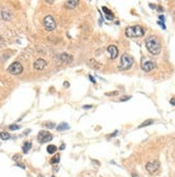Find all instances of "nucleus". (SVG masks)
Wrapping results in <instances>:
<instances>
[{
  "label": "nucleus",
  "instance_id": "32",
  "mask_svg": "<svg viewBox=\"0 0 175 177\" xmlns=\"http://www.w3.org/2000/svg\"><path fill=\"white\" fill-rule=\"evenodd\" d=\"M116 134H117V131H115V132H114L113 134H111V135H110V136L112 137V136H114V135H116Z\"/></svg>",
  "mask_w": 175,
  "mask_h": 177
},
{
  "label": "nucleus",
  "instance_id": "1",
  "mask_svg": "<svg viewBox=\"0 0 175 177\" xmlns=\"http://www.w3.org/2000/svg\"><path fill=\"white\" fill-rule=\"evenodd\" d=\"M145 46L148 51L149 53L154 55V56H157L161 52V44H160V41L158 40V38L156 37H149L145 41Z\"/></svg>",
  "mask_w": 175,
  "mask_h": 177
},
{
  "label": "nucleus",
  "instance_id": "2",
  "mask_svg": "<svg viewBox=\"0 0 175 177\" xmlns=\"http://www.w3.org/2000/svg\"><path fill=\"white\" fill-rule=\"evenodd\" d=\"M125 33H126L128 38H141V37L144 35L145 30L142 26L136 25V26L127 27L126 30H125Z\"/></svg>",
  "mask_w": 175,
  "mask_h": 177
},
{
  "label": "nucleus",
  "instance_id": "28",
  "mask_svg": "<svg viewBox=\"0 0 175 177\" xmlns=\"http://www.w3.org/2000/svg\"><path fill=\"white\" fill-rule=\"evenodd\" d=\"M159 19L164 22V19H166V18H164V16H163V15H160V16H159ZM160 21H159V22H160Z\"/></svg>",
  "mask_w": 175,
  "mask_h": 177
},
{
  "label": "nucleus",
  "instance_id": "7",
  "mask_svg": "<svg viewBox=\"0 0 175 177\" xmlns=\"http://www.w3.org/2000/svg\"><path fill=\"white\" fill-rule=\"evenodd\" d=\"M160 168V163L158 161H153V162H148L146 163V170L149 174H155Z\"/></svg>",
  "mask_w": 175,
  "mask_h": 177
},
{
  "label": "nucleus",
  "instance_id": "33",
  "mask_svg": "<svg viewBox=\"0 0 175 177\" xmlns=\"http://www.w3.org/2000/svg\"><path fill=\"white\" fill-rule=\"evenodd\" d=\"M63 85H65L66 87H69V83H68V82H67V83H65V84H63Z\"/></svg>",
  "mask_w": 175,
  "mask_h": 177
},
{
  "label": "nucleus",
  "instance_id": "22",
  "mask_svg": "<svg viewBox=\"0 0 175 177\" xmlns=\"http://www.w3.org/2000/svg\"><path fill=\"white\" fill-rule=\"evenodd\" d=\"M116 94H118V91H112V92L105 93V96H108V97H112V96H116Z\"/></svg>",
  "mask_w": 175,
  "mask_h": 177
},
{
  "label": "nucleus",
  "instance_id": "17",
  "mask_svg": "<svg viewBox=\"0 0 175 177\" xmlns=\"http://www.w3.org/2000/svg\"><path fill=\"white\" fill-rule=\"evenodd\" d=\"M154 124L153 119H147V120H145L143 124H141L140 126H139V129L144 128V127H147V126H150V124Z\"/></svg>",
  "mask_w": 175,
  "mask_h": 177
},
{
  "label": "nucleus",
  "instance_id": "24",
  "mask_svg": "<svg viewBox=\"0 0 175 177\" xmlns=\"http://www.w3.org/2000/svg\"><path fill=\"white\" fill-rule=\"evenodd\" d=\"M89 80H90V82H92V84H96V80H95V77L92 75H89Z\"/></svg>",
  "mask_w": 175,
  "mask_h": 177
},
{
  "label": "nucleus",
  "instance_id": "29",
  "mask_svg": "<svg viewBox=\"0 0 175 177\" xmlns=\"http://www.w3.org/2000/svg\"><path fill=\"white\" fill-rule=\"evenodd\" d=\"M21 159V156H14L13 157V160H18Z\"/></svg>",
  "mask_w": 175,
  "mask_h": 177
},
{
  "label": "nucleus",
  "instance_id": "36",
  "mask_svg": "<svg viewBox=\"0 0 175 177\" xmlns=\"http://www.w3.org/2000/svg\"><path fill=\"white\" fill-rule=\"evenodd\" d=\"M52 177H55V176H52Z\"/></svg>",
  "mask_w": 175,
  "mask_h": 177
},
{
  "label": "nucleus",
  "instance_id": "6",
  "mask_svg": "<svg viewBox=\"0 0 175 177\" xmlns=\"http://www.w3.org/2000/svg\"><path fill=\"white\" fill-rule=\"evenodd\" d=\"M52 140H53V135L48 132V131L42 130V131H40L39 134H38V141H39L41 144L47 143V142L52 141Z\"/></svg>",
  "mask_w": 175,
  "mask_h": 177
},
{
  "label": "nucleus",
  "instance_id": "23",
  "mask_svg": "<svg viewBox=\"0 0 175 177\" xmlns=\"http://www.w3.org/2000/svg\"><path fill=\"white\" fill-rule=\"evenodd\" d=\"M130 99H131L130 96H128V97H123V98H120V101L124 102V101H127V100H130Z\"/></svg>",
  "mask_w": 175,
  "mask_h": 177
},
{
  "label": "nucleus",
  "instance_id": "11",
  "mask_svg": "<svg viewBox=\"0 0 175 177\" xmlns=\"http://www.w3.org/2000/svg\"><path fill=\"white\" fill-rule=\"evenodd\" d=\"M1 17H2V19H5V21H11L12 13L8 9H2L1 10Z\"/></svg>",
  "mask_w": 175,
  "mask_h": 177
},
{
  "label": "nucleus",
  "instance_id": "19",
  "mask_svg": "<svg viewBox=\"0 0 175 177\" xmlns=\"http://www.w3.org/2000/svg\"><path fill=\"white\" fill-rule=\"evenodd\" d=\"M10 137H11V135H10L8 132H0V138H1V140L8 141Z\"/></svg>",
  "mask_w": 175,
  "mask_h": 177
},
{
  "label": "nucleus",
  "instance_id": "26",
  "mask_svg": "<svg viewBox=\"0 0 175 177\" xmlns=\"http://www.w3.org/2000/svg\"><path fill=\"white\" fill-rule=\"evenodd\" d=\"M44 126H45V127H49V128H53L55 124H44Z\"/></svg>",
  "mask_w": 175,
  "mask_h": 177
},
{
  "label": "nucleus",
  "instance_id": "27",
  "mask_svg": "<svg viewBox=\"0 0 175 177\" xmlns=\"http://www.w3.org/2000/svg\"><path fill=\"white\" fill-rule=\"evenodd\" d=\"M158 24L160 25V26L163 28V29H166V25H164V23H162V22H158Z\"/></svg>",
  "mask_w": 175,
  "mask_h": 177
},
{
  "label": "nucleus",
  "instance_id": "13",
  "mask_svg": "<svg viewBox=\"0 0 175 177\" xmlns=\"http://www.w3.org/2000/svg\"><path fill=\"white\" fill-rule=\"evenodd\" d=\"M31 146H32L31 142H25L24 145H23V152H24V154H27L28 151L30 150Z\"/></svg>",
  "mask_w": 175,
  "mask_h": 177
},
{
  "label": "nucleus",
  "instance_id": "18",
  "mask_svg": "<svg viewBox=\"0 0 175 177\" xmlns=\"http://www.w3.org/2000/svg\"><path fill=\"white\" fill-rule=\"evenodd\" d=\"M46 150H47L48 154H51V155H53V154H55L57 150V147L55 146V145H48L47 148H46Z\"/></svg>",
  "mask_w": 175,
  "mask_h": 177
},
{
  "label": "nucleus",
  "instance_id": "4",
  "mask_svg": "<svg viewBox=\"0 0 175 177\" xmlns=\"http://www.w3.org/2000/svg\"><path fill=\"white\" fill-rule=\"evenodd\" d=\"M43 25L44 28L47 31H52L56 28V22L52 15H46L43 19Z\"/></svg>",
  "mask_w": 175,
  "mask_h": 177
},
{
  "label": "nucleus",
  "instance_id": "14",
  "mask_svg": "<svg viewBox=\"0 0 175 177\" xmlns=\"http://www.w3.org/2000/svg\"><path fill=\"white\" fill-rule=\"evenodd\" d=\"M79 5V1H74V0H71V1H67L66 7L68 9H74L75 5Z\"/></svg>",
  "mask_w": 175,
  "mask_h": 177
},
{
  "label": "nucleus",
  "instance_id": "21",
  "mask_svg": "<svg viewBox=\"0 0 175 177\" xmlns=\"http://www.w3.org/2000/svg\"><path fill=\"white\" fill-rule=\"evenodd\" d=\"M21 128L19 126H17V124H10L9 129L10 130H12V131H15V130H18V129Z\"/></svg>",
  "mask_w": 175,
  "mask_h": 177
},
{
  "label": "nucleus",
  "instance_id": "31",
  "mask_svg": "<svg viewBox=\"0 0 175 177\" xmlns=\"http://www.w3.org/2000/svg\"><path fill=\"white\" fill-rule=\"evenodd\" d=\"M90 107H92V105H85L84 106V108H90Z\"/></svg>",
  "mask_w": 175,
  "mask_h": 177
},
{
  "label": "nucleus",
  "instance_id": "15",
  "mask_svg": "<svg viewBox=\"0 0 175 177\" xmlns=\"http://www.w3.org/2000/svg\"><path fill=\"white\" fill-rule=\"evenodd\" d=\"M60 58H61V60L63 62H71L72 61V56H70L69 54H62L61 56H60Z\"/></svg>",
  "mask_w": 175,
  "mask_h": 177
},
{
  "label": "nucleus",
  "instance_id": "12",
  "mask_svg": "<svg viewBox=\"0 0 175 177\" xmlns=\"http://www.w3.org/2000/svg\"><path fill=\"white\" fill-rule=\"evenodd\" d=\"M102 11L105 13V18L106 19H109V21H112L114 18V14L112 13V11L111 10H109L106 7H102Z\"/></svg>",
  "mask_w": 175,
  "mask_h": 177
},
{
  "label": "nucleus",
  "instance_id": "9",
  "mask_svg": "<svg viewBox=\"0 0 175 177\" xmlns=\"http://www.w3.org/2000/svg\"><path fill=\"white\" fill-rule=\"evenodd\" d=\"M141 68L144 72H150L153 69H155V63L153 61H150V60H145V61L142 62Z\"/></svg>",
  "mask_w": 175,
  "mask_h": 177
},
{
  "label": "nucleus",
  "instance_id": "3",
  "mask_svg": "<svg viewBox=\"0 0 175 177\" xmlns=\"http://www.w3.org/2000/svg\"><path fill=\"white\" fill-rule=\"evenodd\" d=\"M133 65V58H132L131 55L125 53L120 58V62H119L118 69L119 70H128L130 69Z\"/></svg>",
  "mask_w": 175,
  "mask_h": 177
},
{
  "label": "nucleus",
  "instance_id": "5",
  "mask_svg": "<svg viewBox=\"0 0 175 177\" xmlns=\"http://www.w3.org/2000/svg\"><path fill=\"white\" fill-rule=\"evenodd\" d=\"M8 72L12 75H18L23 72V66L21 62L15 61L13 62L12 65H10L9 68H8Z\"/></svg>",
  "mask_w": 175,
  "mask_h": 177
},
{
  "label": "nucleus",
  "instance_id": "8",
  "mask_svg": "<svg viewBox=\"0 0 175 177\" xmlns=\"http://www.w3.org/2000/svg\"><path fill=\"white\" fill-rule=\"evenodd\" d=\"M46 66H47V62L45 61L44 59H42V58H39L33 63V69L35 71H43L46 68Z\"/></svg>",
  "mask_w": 175,
  "mask_h": 177
},
{
  "label": "nucleus",
  "instance_id": "20",
  "mask_svg": "<svg viewBox=\"0 0 175 177\" xmlns=\"http://www.w3.org/2000/svg\"><path fill=\"white\" fill-rule=\"evenodd\" d=\"M59 160H60V157H59V155H56L55 157H54V158H52V159H51V161H49V162H51V164H53V165H54V164L58 163V162H59Z\"/></svg>",
  "mask_w": 175,
  "mask_h": 177
},
{
  "label": "nucleus",
  "instance_id": "35",
  "mask_svg": "<svg viewBox=\"0 0 175 177\" xmlns=\"http://www.w3.org/2000/svg\"><path fill=\"white\" fill-rule=\"evenodd\" d=\"M63 148H65V144H62L61 146H60V149H63Z\"/></svg>",
  "mask_w": 175,
  "mask_h": 177
},
{
  "label": "nucleus",
  "instance_id": "34",
  "mask_svg": "<svg viewBox=\"0 0 175 177\" xmlns=\"http://www.w3.org/2000/svg\"><path fill=\"white\" fill-rule=\"evenodd\" d=\"M132 177H139V176H138V175H136V173H133V174H132Z\"/></svg>",
  "mask_w": 175,
  "mask_h": 177
},
{
  "label": "nucleus",
  "instance_id": "25",
  "mask_svg": "<svg viewBox=\"0 0 175 177\" xmlns=\"http://www.w3.org/2000/svg\"><path fill=\"white\" fill-rule=\"evenodd\" d=\"M170 103H171V105H175V98H172V99H171Z\"/></svg>",
  "mask_w": 175,
  "mask_h": 177
},
{
  "label": "nucleus",
  "instance_id": "10",
  "mask_svg": "<svg viewBox=\"0 0 175 177\" xmlns=\"http://www.w3.org/2000/svg\"><path fill=\"white\" fill-rule=\"evenodd\" d=\"M108 53H109L111 59H116L118 56V49L115 45H110L108 47Z\"/></svg>",
  "mask_w": 175,
  "mask_h": 177
},
{
  "label": "nucleus",
  "instance_id": "16",
  "mask_svg": "<svg viewBox=\"0 0 175 177\" xmlns=\"http://www.w3.org/2000/svg\"><path fill=\"white\" fill-rule=\"evenodd\" d=\"M69 129V124L66 122H61L60 124L57 126V131H63V130H68Z\"/></svg>",
  "mask_w": 175,
  "mask_h": 177
},
{
  "label": "nucleus",
  "instance_id": "30",
  "mask_svg": "<svg viewBox=\"0 0 175 177\" xmlns=\"http://www.w3.org/2000/svg\"><path fill=\"white\" fill-rule=\"evenodd\" d=\"M16 165L19 166V168H25V165H23V164H21V163H16Z\"/></svg>",
  "mask_w": 175,
  "mask_h": 177
}]
</instances>
